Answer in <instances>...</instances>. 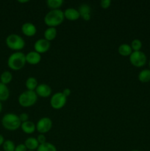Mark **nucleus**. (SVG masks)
Instances as JSON below:
<instances>
[{"label":"nucleus","mask_w":150,"mask_h":151,"mask_svg":"<svg viewBox=\"0 0 150 151\" xmlns=\"http://www.w3.org/2000/svg\"><path fill=\"white\" fill-rule=\"evenodd\" d=\"M64 13L60 9L51 10L46 14L44 23L49 27H56L61 24L64 21Z\"/></svg>","instance_id":"obj_1"},{"label":"nucleus","mask_w":150,"mask_h":151,"mask_svg":"<svg viewBox=\"0 0 150 151\" xmlns=\"http://www.w3.org/2000/svg\"><path fill=\"white\" fill-rule=\"evenodd\" d=\"M26 63V55L21 52L12 53L7 59V66L10 69L14 71L21 69L25 66Z\"/></svg>","instance_id":"obj_2"},{"label":"nucleus","mask_w":150,"mask_h":151,"mask_svg":"<svg viewBox=\"0 0 150 151\" xmlns=\"http://www.w3.org/2000/svg\"><path fill=\"white\" fill-rule=\"evenodd\" d=\"M1 124L7 131H14L21 128V122L20 121L19 115L13 113H7L3 116Z\"/></svg>","instance_id":"obj_3"},{"label":"nucleus","mask_w":150,"mask_h":151,"mask_svg":"<svg viewBox=\"0 0 150 151\" xmlns=\"http://www.w3.org/2000/svg\"><path fill=\"white\" fill-rule=\"evenodd\" d=\"M19 103L24 108H29L34 106L38 100V95L35 91L26 90L19 96Z\"/></svg>","instance_id":"obj_4"},{"label":"nucleus","mask_w":150,"mask_h":151,"mask_svg":"<svg viewBox=\"0 0 150 151\" xmlns=\"http://www.w3.org/2000/svg\"><path fill=\"white\" fill-rule=\"evenodd\" d=\"M6 45L9 49L19 52L25 47V41L21 36L18 34H10L6 38Z\"/></svg>","instance_id":"obj_5"},{"label":"nucleus","mask_w":150,"mask_h":151,"mask_svg":"<svg viewBox=\"0 0 150 151\" xmlns=\"http://www.w3.org/2000/svg\"><path fill=\"white\" fill-rule=\"evenodd\" d=\"M66 102L67 97L63 94V92H56L52 94L50 99V106L55 110H60L64 107Z\"/></svg>","instance_id":"obj_6"},{"label":"nucleus","mask_w":150,"mask_h":151,"mask_svg":"<svg viewBox=\"0 0 150 151\" xmlns=\"http://www.w3.org/2000/svg\"><path fill=\"white\" fill-rule=\"evenodd\" d=\"M146 55L142 51L132 52V54L129 55V62L135 67L140 68L144 66L146 63Z\"/></svg>","instance_id":"obj_7"},{"label":"nucleus","mask_w":150,"mask_h":151,"mask_svg":"<svg viewBox=\"0 0 150 151\" xmlns=\"http://www.w3.org/2000/svg\"><path fill=\"white\" fill-rule=\"evenodd\" d=\"M51 128H52V121L47 116L41 118L36 123V130L39 134H46L51 129Z\"/></svg>","instance_id":"obj_8"},{"label":"nucleus","mask_w":150,"mask_h":151,"mask_svg":"<svg viewBox=\"0 0 150 151\" xmlns=\"http://www.w3.org/2000/svg\"><path fill=\"white\" fill-rule=\"evenodd\" d=\"M51 47V44L49 41L46 40L45 38H40L38 39L34 44V49L35 51L39 54H43L48 51Z\"/></svg>","instance_id":"obj_9"},{"label":"nucleus","mask_w":150,"mask_h":151,"mask_svg":"<svg viewBox=\"0 0 150 151\" xmlns=\"http://www.w3.org/2000/svg\"><path fill=\"white\" fill-rule=\"evenodd\" d=\"M35 91L37 95H38V97L46 98V97H49L51 96L52 90H51L50 86L47 85L46 83H41L38 84V87H37Z\"/></svg>","instance_id":"obj_10"},{"label":"nucleus","mask_w":150,"mask_h":151,"mask_svg":"<svg viewBox=\"0 0 150 151\" xmlns=\"http://www.w3.org/2000/svg\"><path fill=\"white\" fill-rule=\"evenodd\" d=\"M21 32L27 37H32L36 34L37 28L31 22H25L21 26Z\"/></svg>","instance_id":"obj_11"},{"label":"nucleus","mask_w":150,"mask_h":151,"mask_svg":"<svg viewBox=\"0 0 150 151\" xmlns=\"http://www.w3.org/2000/svg\"><path fill=\"white\" fill-rule=\"evenodd\" d=\"M80 17L85 21H89L91 18V7L88 4H82L78 9Z\"/></svg>","instance_id":"obj_12"},{"label":"nucleus","mask_w":150,"mask_h":151,"mask_svg":"<svg viewBox=\"0 0 150 151\" xmlns=\"http://www.w3.org/2000/svg\"><path fill=\"white\" fill-rule=\"evenodd\" d=\"M41 60V55L35 51H30L26 55V61L29 64L36 65Z\"/></svg>","instance_id":"obj_13"},{"label":"nucleus","mask_w":150,"mask_h":151,"mask_svg":"<svg viewBox=\"0 0 150 151\" xmlns=\"http://www.w3.org/2000/svg\"><path fill=\"white\" fill-rule=\"evenodd\" d=\"M63 13H64L65 19L69 21H76L80 18V14H79L78 10L73 8V7L66 9L63 11Z\"/></svg>","instance_id":"obj_14"},{"label":"nucleus","mask_w":150,"mask_h":151,"mask_svg":"<svg viewBox=\"0 0 150 151\" xmlns=\"http://www.w3.org/2000/svg\"><path fill=\"white\" fill-rule=\"evenodd\" d=\"M21 128L26 134H32L36 130V125L32 121H26V122H22L21 125Z\"/></svg>","instance_id":"obj_15"},{"label":"nucleus","mask_w":150,"mask_h":151,"mask_svg":"<svg viewBox=\"0 0 150 151\" xmlns=\"http://www.w3.org/2000/svg\"><path fill=\"white\" fill-rule=\"evenodd\" d=\"M24 145L28 150H35L39 147V143L36 138L34 137H28L24 142Z\"/></svg>","instance_id":"obj_16"},{"label":"nucleus","mask_w":150,"mask_h":151,"mask_svg":"<svg viewBox=\"0 0 150 151\" xmlns=\"http://www.w3.org/2000/svg\"><path fill=\"white\" fill-rule=\"evenodd\" d=\"M118 52H119L120 55L124 56V57H127V56L130 55L133 51H132L131 46L129 44H122L118 48Z\"/></svg>","instance_id":"obj_17"},{"label":"nucleus","mask_w":150,"mask_h":151,"mask_svg":"<svg viewBox=\"0 0 150 151\" xmlns=\"http://www.w3.org/2000/svg\"><path fill=\"white\" fill-rule=\"evenodd\" d=\"M57 31L55 27H48L44 31V36L46 40L48 41H51L57 37Z\"/></svg>","instance_id":"obj_18"},{"label":"nucleus","mask_w":150,"mask_h":151,"mask_svg":"<svg viewBox=\"0 0 150 151\" xmlns=\"http://www.w3.org/2000/svg\"><path fill=\"white\" fill-rule=\"evenodd\" d=\"M10 97V90L7 85L0 82V101H6Z\"/></svg>","instance_id":"obj_19"},{"label":"nucleus","mask_w":150,"mask_h":151,"mask_svg":"<svg viewBox=\"0 0 150 151\" xmlns=\"http://www.w3.org/2000/svg\"><path fill=\"white\" fill-rule=\"evenodd\" d=\"M38 86V82L36 78L34 77H29L26 80L25 82V86H26V90L29 91H35L36 88Z\"/></svg>","instance_id":"obj_20"},{"label":"nucleus","mask_w":150,"mask_h":151,"mask_svg":"<svg viewBox=\"0 0 150 151\" xmlns=\"http://www.w3.org/2000/svg\"><path fill=\"white\" fill-rule=\"evenodd\" d=\"M138 80L141 83H148L150 81V69H143L138 74Z\"/></svg>","instance_id":"obj_21"},{"label":"nucleus","mask_w":150,"mask_h":151,"mask_svg":"<svg viewBox=\"0 0 150 151\" xmlns=\"http://www.w3.org/2000/svg\"><path fill=\"white\" fill-rule=\"evenodd\" d=\"M0 80H1V83L7 85L13 80V75L9 71H4L0 75Z\"/></svg>","instance_id":"obj_22"},{"label":"nucleus","mask_w":150,"mask_h":151,"mask_svg":"<svg viewBox=\"0 0 150 151\" xmlns=\"http://www.w3.org/2000/svg\"><path fill=\"white\" fill-rule=\"evenodd\" d=\"M63 0H47L46 4L51 10H57L63 5Z\"/></svg>","instance_id":"obj_23"},{"label":"nucleus","mask_w":150,"mask_h":151,"mask_svg":"<svg viewBox=\"0 0 150 151\" xmlns=\"http://www.w3.org/2000/svg\"><path fill=\"white\" fill-rule=\"evenodd\" d=\"M37 151H57L55 146L50 142H46L40 145Z\"/></svg>","instance_id":"obj_24"},{"label":"nucleus","mask_w":150,"mask_h":151,"mask_svg":"<svg viewBox=\"0 0 150 151\" xmlns=\"http://www.w3.org/2000/svg\"><path fill=\"white\" fill-rule=\"evenodd\" d=\"M2 147L4 151H15V148H16L14 142L10 139L5 140L3 143Z\"/></svg>","instance_id":"obj_25"},{"label":"nucleus","mask_w":150,"mask_h":151,"mask_svg":"<svg viewBox=\"0 0 150 151\" xmlns=\"http://www.w3.org/2000/svg\"><path fill=\"white\" fill-rule=\"evenodd\" d=\"M142 42L140 39H134L132 41L130 46L132 48V51L137 52V51H141V48H142Z\"/></svg>","instance_id":"obj_26"},{"label":"nucleus","mask_w":150,"mask_h":151,"mask_svg":"<svg viewBox=\"0 0 150 151\" xmlns=\"http://www.w3.org/2000/svg\"><path fill=\"white\" fill-rule=\"evenodd\" d=\"M111 5V1L110 0H101L100 1V6L103 9H107Z\"/></svg>","instance_id":"obj_27"},{"label":"nucleus","mask_w":150,"mask_h":151,"mask_svg":"<svg viewBox=\"0 0 150 151\" xmlns=\"http://www.w3.org/2000/svg\"><path fill=\"white\" fill-rule=\"evenodd\" d=\"M36 139H37V140H38L39 145L44 144V143L46 142V137L44 134H40Z\"/></svg>","instance_id":"obj_28"},{"label":"nucleus","mask_w":150,"mask_h":151,"mask_svg":"<svg viewBox=\"0 0 150 151\" xmlns=\"http://www.w3.org/2000/svg\"><path fill=\"white\" fill-rule=\"evenodd\" d=\"M19 119H20V121L22 122H26V121L29 120V115L26 113H22L21 114L19 115Z\"/></svg>","instance_id":"obj_29"},{"label":"nucleus","mask_w":150,"mask_h":151,"mask_svg":"<svg viewBox=\"0 0 150 151\" xmlns=\"http://www.w3.org/2000/svg\"><path fill=\"white\" fill-rule=\"evenodd\" d=\"M26 146L24 144H19L17 146H16L15 151H27Z\"/></svg>","instance_id":"obj_30"},{"label":"nucleus","mask_w":150,"mask_h":151,"mask_svg":"<svg viewBox=\"0 0 150 151\" xmlns=\"http://www.w3.org/2000/svg\"><path fill=\"white\" fill-rule=\"evenodd\" d=\"M62 92H63V94H64L65 96H66V97H69V96H70V94H71V90L69 89V88H65L64 90H63V91H62Z\"/></svg>","instance_id":"obj_31"},{"label":"nucleus","mask_w":150,"mask_h":151,"mask_svg":"<svg viewBox=\"0 0 150 151\" xmlns=\"http://www.w3.org/2000/svg\"><path fill=\"white\" fill-rule=\"evenodd\" d=\"M5 141L4 139V137H3V136L1 135V134H0V146L2 145L3 143H4V142Z\"/></svg>","instance_id":"obj_32"},{"label":"nucleus","mask_w":150,"mask_h":151,"mask_svg":"<svg viewBox=\"0 0 150 151\" xmlns=\"http://www.w3.org/2000/svg\"><path fill=\"white\" fill-rule=\"evenodd\" d=\"M19 3H21V4H24V3H27V2H29V0H19Z\"/></svg>","instance_id":"obj_33"},{"label":"nucleus","mask_w":150,"mask_h":151,"mask_svg":"<svg viewBox=\"0 0 150 151\" xmlns=\"http://www.w3.org/2000/svg\"><path fill=\"white\" fill-rule=\"evenodd\" d=\"M1 111H2V104H1V102L0 101V113L1 112Z\"/></svg>","instance_id":"obj_34"},{"label":"nucleus","mask_w":150,"mask_h":151,"mask_svg":"<svg viewBox=\"0 0 150 151\" xmlns=\"http://www.w3.org/2000/svg\"><path fill=\"white\" fill-rule=\"evenodd\" d=\"M131 151H141V150H131Z\"/></svg>","instance_id":"obj_35"},{"label":"nucleus","mask_w":150,"mask_h":151,"mask_svg":"<svg viewBox=\"0 0 150 151\" xmlns=\"http://www.w3.org/2000/svg\"><path fill=\"white\" fill-rule=\"evenodd\" d=\"M149 68H150V60H149Z\"/></svg>","instance_id":"obj_36"},{"label":"nucleus","mask_w":150,"mask_h":151,"mask_svg":"<svg viewBox=\"0 0 150 151\" xmlns=\"http://www.w3.org/2000/svg\"><path fill=\"white\" fill-rule=\"evenodd\" d=\"M27 151H35V150H27Z\"/></svg>","instance_id":"obj_37"},{"label":"nucleus","mask_w":150,"mask_h":151,"mask_svg":"<svg viewBox=\"0 0 150 151\" xmlns=\"http://www.w3.org/2000/svg\"><path fill=\"white\" fill-rule=\"evenodd\" d=\"M0 151H1V150H0Z\"/></svg>","instance_id":"obj_38"}]
</instances>
